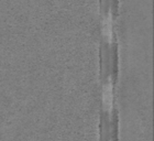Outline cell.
Returning a JSON list of instances; mask_svg holds the SVG:
<instances>
[{"mask_svg":"<svg viewBox=\"0 0 154 141\" xmlns=\"http://www.w3.org/2000/svg\"><path fill=\"white\" fill-rule=\"evenodd\" d=\"M103 33L108 41H112V22H111V16H107L103 22Z\"/></svg>","mask_w":154,"mask_h":141,"instance_id":"obj_2","label":"cell"},{"mask_svg":"<svg viewBox=\"0 0 154 141\" xmlns=\"http://www.w3.org/2000/svg\"><path fill=\"white\" fill-rule=\"evenodd\" d=\"M112 84H111V80H107V84L103 87V106H105L107 111H111V109H112Z\"/></svg>","mask_w":154,"mask_h":141,"instance_id":"obj_1","label":"cell"}]
</instances>
